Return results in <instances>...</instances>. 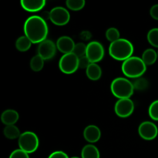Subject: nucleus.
Here are the masks:
<instances>
[{"label": "nucleus", "mask_w": 158, "mask_h": 158, "mask_svg": "<svg viewBox=\"0 0 158 158\" xmlns=\"http://www.w3.org/2000/svg\"><path fill=\"white\" fill-rule=\"evenodd\" d=\"M23 31L26 36L33 44H40L47 40L49 28L44 19L40 15H31L26 19L23 26Z\"/></svg>", "instance_id": "obj_1"}, {"label": "nucleus", "mask_w": 158, "mask_h": 158, "mask_svg": "<svg viewBox=\"0 0 158 158\" xmlns=\"http://www.w3.org/2000/svg\"><path fill=\"white\" fill-rule=\"evenodd\" d=\"M108 50L110 56L112 58L123 62L133 56L134 47L131 41L127 39L120 38V40L111 43Z\"/></svg>", "instance_id": "obj_2"}, {"label": "nucleus", "mask_w": 158, "mask_h": 158, "mask_svg": "<svg viewBox=\"0 0 158 158\" xmlns=\"http://www.w3.org/2000/svg\"><path fill=\"white\" fill-rule=\"evenodd\" d=\"M121 70L127 77L137 79L142 77L146 72L147 65L143 61L141 57L133 56L123 62Z\"/></svg>", "instance_id": "obj_3"}, {"label": "nucleus", "mask_w": 158, "mask_h": 158, "mask_svg": "<svg viewBox=\"0 0 158 158\" xmlns=\"http://www.w3.org/2000/svg\"><path fill=\"white\" fill-rule=\"evenodd\" d=\"M111 93L117 99H130L134 92L133 82L125 77L115 78L110 84Z\"/></svg>", "instance_id": "obj_4"}, {"label": "nucleus", "mask_w": 158, "mask_h": 158, "mask_svg": "<svg viewBox=\"0 0 158 158\" xmlns=\"http://www.w3.org/2000/svg\"><path fill=\"white\" fill-rule=\"evenodd\" d=\"M18 144L19 149L30 154L38 149L40 140L35 133L32 131H25L20 135L18 140Z\"/></svg>", "instance_id": "obj_5"}, {"label": "nucleus", "mask_w": 158, "mask_h": 158, "mask_svg": "<svg viewBox=\"0 0 158 158\" xmlns=\"http://www.w3.org/2000/svg\"><path fill=\"white\" fill-rule=\"evenodd\" d=\"M59 68L65 74H73L79 69V57L73 52L63 54L59 61Z\"/></svg>", "instance_id": "obj_6"}, {"label": "nucleus", "mask_w": 158, "mask_h": 158, "mask_svg": "<svg viewBox=\"0 0 158 158\" xmlns=\"http://www.w3.org/2000/svg\"><path fill=\"white\" fill-rule=\"evenodd\" d=\"M105 49L102 43L98 41H92L86 46V57L91 63H97L103 59Z\"/></svg>", "instance_id": "obj_7"}, {"label": "nucleus", "mask_w": 158, "mask_h": 158, "mask_svg": "<svg viewBox=\"0 0 158 158\" xmlns=\"http://www.w3.org/2000/svg\"><path fill=\"white\" fill-rule=\"evenodd\" d=\"M49 19L56 26H63L70 20L69 12L63 6H56L49 11Z\"/></svg>", "instance_id": "obj_8"}, {"label": "nucleus", "mask_w": 158, "mask_h": 158, "mask_svg": "<svg viewBox=\"0 0 158 158\" xmlns=\"http://www.w3.org/2000/svg\"><path fill=\"white\" fill-rule=\"evenodd\" d=\"M115 114L120 118L129 117L134 111V103L131 98L120 99L114 106Z\"/></svg>", "instance_id": "obj_9"}, {"label": "nucleus", "mask_w": 158, "mask_h": 158, "mask_svg": "<svg viewBox=\"0 0 158 158\" xmlns=\"http://www.w3.org/2000/svg\"><path fill=\"white\" fill-rule=\"evenodd\" d=\"M138 134L141 138L146 140H152L158 135V127L151 121H143L139 125Z\"/></svg>", "instance_id": "obj_10"}, {"label": "nucleus", "mask_w": 158, "mask_h": 158, "mask_svg": "<svg viewBox=\"0 0 158 158\" xmlns=\"http://www.w3.org/2000/svg\"><path fill=\"white\" fill-rule=\"evenodd\" d=\"M56 44L51 40H46L40 43L37 49L38 55L44 60H49L53 58L56 53Z\"/></svg>", "instance_id": "obj_11"}, {"label": "nucleus", "mask_w": 158, "mask_h": 158, "mask_svg": "<svg viewBox=\"0 0 158 158\" xmlns=\"http://www.w3.org/2000/svg\"><path fill=\"white\" fill-rule=\"evenodd\" d=\"M56 44L57 49L60 52L63 54H67L73 52L76 43L71 37L68 35H63L58 38Z\"/></svg>", "instance_id": "obj_12"}, {"label": "nucleus", "mask_w": 158, "mask_h": 158, "mask_svg": "<svg viewBox=\"0 0 158 158\" xmlns=\"http://www.w3.org/2000/svg\"><path fill=\"white\" fill-rule=\"evenodd\" d=\"M83 137L89 143L94 144L100 140L101 137V131L96 125H88L83 131Z\"/></svg>", "instance_id": "obj_13"}, {"label": "nucleus", "mask_w": 158, "mask_h": 158, "mask_svg": "<svg viewBox=\"0 0 158 158\" xmlns=\"http://www.w3.org/2000/svg\"><path fill=\"white\" fill-rule=\"evenodd\" d=\"M23 9L29 12H37L41 11L46 6L45 0H22L20 2Z\"/></svg>", "instance_id": "obj_14"}, {"label": "nucleus", "mask_w": 158, "mask_h": 158, "mask_svg": "<svg viewBox=\"0 0 158 158\" xmlns=\"http://www.w3.org/2000/svg\"><path fill=\"white\" fill-rule=\"evenodd\" d=\"M19 119V114L16 110L12 109L6 110L1 115V121L6 126L15 125Z\"/></svg>", "instance_id": "obj_15"}, {"label": "nucleus", "mask_w": 158, "mask_h": 158, "mask_svg": "<svg viewBox=\"0 0 158 158\" xmlns=\"http://www.w3.org/2000/svg\"><path fill=\"white\" fill-rule=\"evenodd\" d=\"M86 77L93 81L99 80L102 77V69L97 63H90L86 69Z\"/></svg>", "instance_id": "obj_16"}, {"label": "nucleus", "mask_w": 158, "mask_h": 158, "mask_svg": "<svg viewBox=\"0 0 158 158\" xmlns=\"http://www.w3.org/2000/svg\"><path fill=\"white\" fill-rule=\"evenodd\" d=\"M81 158H100V151L95 145L86 144L81 151Z\"/></svg>", "instance_id": "obj_17"}, {"label": "nucleus", "mask_w": 158, "mask_h": 158, "mask_svg": "<svg viewBox=\"0 0 158 158\" xmlns=\"http://www.w3.org/2000/svg\"><path fill=\"white\" fill-rule=\"evenodd\" d=\"M141 59L144 62L145 64L147 65V66H151L156 63L158 59L157 52L155 49H151V48L145 49L142 53Z\"/></svg>", "instance_id": "obj_18"}, {"label": "nucleus", "mask_w": 158, "mask_h": 158, "mask_svg": "<svg viewBox=\"0 0 158 158\" xmlns=\"http://www.w3.org/2000/svg\"><path fill=\"white\" fill-rule=\"evenodd\" d=\"M32 43L26 35H21L15 41V48L20 52H26L32 46Z\"/></svg>", "instance_id": "obj_19"}, {"label": "nucleus", "mask_w": 158, "mask_h": 158, "mask_svg": "<svg viewBox=\"0 0 158 158\" xmlns=\"http://www.w3.org/2000/svg\"><path fill=\"white\" fill-rule=\"evenodd\" d=\"M3 134H4L5 137L9 140H15L16 138L19 139L22 134L19 127H17L15 125L6 126V127L3 130Z\"/></svg>", "instance_id": "obj_20"}, {"label": "nucleus", "mask_w": 158, "mask_h": 158, "mask_svg": "<svg viewBox=\"0 0 158 158\" xmlns=\"http://www.w3.org/2000/svg\"><path fill=\"white\" fill-rule=\"evenodd\" d=\"M44 62L45 60L38 54L34 56L29 62V66H30L31 69L34 72H40L44 67Z\"/></svg>", "instance_id": "obj_21"}, {"label": "nucleus", "mask_w": 158, "mask_h": 158, "mask_svg": "<svg viewBox=\"0 0 158 158\" xmlns=\"http://www.w3.org/2000/svg\"><path fill=\"white\" fill-rule=\"evenodd\" d=\"M105 35H106V40L110 42V43L120 39V31L115 27H110L106 29Z\"/></svg>", "instance_id": "obj_22"}, {"label": "nucleus", "mask_w": 158, "mask_h": 158, "mask_svg": "<svg viewBox=\"0 0 158 158\" xmlns=\"http://www.w3.org/2000/svg\"><path fill=\"white\" fill-rule=\"evenodd\" d=\"M86 2L84 0H67L66 2V6L68 9L73 11H79L83 9Z\"/></svg>", "instance_id": "obj_23"}, {"label": "nucleus", "mask_w": 158, "mask_h": 158, "mask_svg": "<svg viewBox=\"0 0 158 158\" xmlns=\"http://www.w3.org/2000/svg\"><path fill=\"white\" fill-rule=\"evenodd\" d=\"M148 41L151 46L158 48V28H153L148 32Z\"/></svg>", "instance_id": "obj_24"}, {"label": "nucleus", "mask_w": 158, "mask_h": 158, "mask_svg": "<svg viewBox=\"0 0 158 158\" xmlns=\"http://www.w3.org/2000/svg\"><path fill=\"white\" fill-rule=\"evenodd\" d=\"M133 84H134V89H137V90L139 91H143L145 90L148 87L149 83H148V80L145 78L139 77V78L135 79V81L133 82Z\"/></svg>", "instance_id": "obj_25"}, {"label": "nucleus", "mask_w": 158, "mask_h": 158, "mask_svg": "<svg viewBox=\"0 0 158 158\" xmlns=\"http://www.w3.org/2000/svg\"><path fill=\"white\" fill-rule=\"evenodd\" d=\"M148 114L153 120L158 121V100L151 103L148 108Z\"/></svg>", "instance_id": "obj_26"}, {"label": "nucleus", "mask_w": 158, "mask_h": 158, "mask_svg": "<svg viewBox=\"0 0 158 158\" xmlns=\"http://www.w3.org/2000/svg\"><path fill=\"white\" fill-rule=\"evenodd\" d=\"M86 46H87V45H86L83 43H76L75 47H74L73 52L77 56H78L79 58L85 56L86 54Z\"/></svg>", "instance_id": "obj_27"}, {"label": "nucleus", "mask_w": 158, "mask_h": 158, "mask_svg": "<svg viewBox=\"0 0 158 158\" xmlns=\"http://www.w3.org/2000/svg\"><path fill=\"white\" fill-rule=\"evenodd\" d=\"M9 158H29V154L19 148L12 151Z\"/></svg>", "instance_id": "obj_28"}, {"label": "nucleus", "mask_w": 158, "mask_h": 158, "mask_svg": "<svg viewBox=\"0 0 158 158\" xmlns=\"http://www.w3.org/2000/svg\"><path fill=\"white\" fill-rule=\"evenodd\" d=\"M90 61L86 57V56L79 58V69H87L88 66L90 64Z\"/></svg>", "instance_id": "obj_29"}, {"label": "nucleus", "mask_w": 158, "mask_h": 158, "mask_svg": "<svg viewBox=\"0 0 158 158\" xmlns=\"http://www.w3.org/2000/svg\"><path fill=\"white\" fill-rule=\"evenodd\" d=\"M48 158H70L66 153L62 151H56L51 153Z\"/></svg>", "instance_id": "obj_30"}, {"label": "nucleus", "mask_w": 158, "mask_h": 158, "mask_svg": "<svg viewBox=\"0 0 158 158\" xmlns=\"http://www.w3.org/2000/svg\"><path fill=\"white\" fill-rule=\"evenodd\" d=\"M150 14L154 19L158 20V4H155L151 6V9H150Z\"/></svg>", "instance_id": "obj_31"}, {"label": "nucleus", "mask_w": 158, "mask_h": 158, "mask_svg": "<svg viewBox=\"0 0 158 158\" xmlns=\"http://www.w3.org/2000/svg\"><path fill=\"white\" fill-rule=\"evenodd\" d=\"M70 158H81V157H77V156H75V157H72Z\"/></svg>", "instance_id": "obj_32"}, {"label": "nucleus", "mask_w": 158, "mask_h": 158, "mask_svg": "<svg viewBox=\"0 0 158 158\" xmlns=\"http://www.w3.org/2000/svg\"><path fill=\"white\" fill-rule=\"evenodd\" d=\"M157 56H158V51H157Z\"/></svg>", "instance_id": "obj_33"}]
</instances>
